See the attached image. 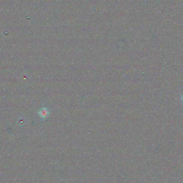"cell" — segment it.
<instances>
[{"label": "cell", "mask_w": 183, "mask_h": 183, "mask_svg": "<svg viewBox=\"0 0 183 183\" xmlns=\"http://www.w3.org/2000/svg\"><path fill=\"white\" fill-rule=\"evenodd\" d=\"M180 99H181V101L183 104V93L180 96Z\"/></svg>", "instance_id": "cell-1"}]
</instances>
